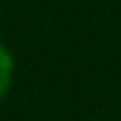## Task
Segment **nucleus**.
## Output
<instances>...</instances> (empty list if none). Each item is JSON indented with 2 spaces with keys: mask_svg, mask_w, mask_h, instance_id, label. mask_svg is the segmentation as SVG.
I'll list each match as a JSON object with an SVG mask.
<instances>
[{
  "mask_svg": "<svg viewBox=\"0 0 121 121\" xmlns=\"http://www.w3.org/2000/svg\"><path fill=\"white\" fill-rule=\"evenodd\" d=\"M15 72H17V62H15L13 49L0 40V104L10 96L15 84Z\"/></svg>",
  "mask_w": 121,
  "mask_h": 121,
  "instance_id": "nucleus-1",
  "label": "nucleus"
}]
</instances>
